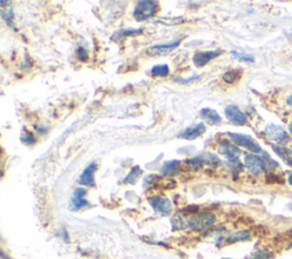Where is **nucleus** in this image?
<instances>
[{"mask_svg":"<svg viewBox=\"0 0 292 259\" xmlns=\"http://www.w3.org/2000/svg\"><path fill=\"white\" fill-rule=\"evenodd\" d=\"M75 55H77V58L79 61L81 62H87L89 58V54H88V51L86 50L85 47H78L77 51H75Z\"/></svg>","mask_w":292,"mask_h":259,"instance_id":"obj_26","label":"nucleus"},{"mask_svg":"<svg viewBox=\"0 0 292 259\" xmlns=\"http://www.w3.org/2000/svg\"><path fill=\"white\" fill-rule=\"evenodd\" d=\"M158 3L151 0H142L136 3V7L134 9V17L138 22L147 21L151 17H153L157 13Z\"/></svg>","mask_w":292,"mask_h":259,"instance_id":"obj_2","label":"nucleus"},{"mask_svg":"<svg viewBox=\"0 0 292 259\" xmlns=\"http://www.w3.org/2000/svg\"><path fill=\"white\" fill-rule=\"evenodd\" d=\"M200 115L201 118H203L211 126L219 125V123L222 122V117L219 115L217 111L214 110V108L203 107L202 110L200 111Z\"/></svg>","mask_w":292,"mask_h":259,"instance_id":"obj_14","label":"nucleus"},{"mask_svg":"<svg viewBox=\"0 0 292 259\" xmlns=\"http://www.w3.org/2000/svg\"><path fill=\"white\" fill-rule=\"evenodd\" d=\"M96 170H97V163L96 162L89 163L88 166L83 169L81 175L79 176L78 183L82 186H94L95 185V172H96Z\"/></svg>","mask_w":292,"mask_h":259,"instance_id":"obj_12","label":"nucleus"},{"mask_svg":"<svg viewBox=\"0 0 292 259\" xmlns=\"http://www.w3.org/2000/svg\"><path fill=\"white\" fill-rule=\"evenodd\" d=\"M266 182L268 184H275V185H281L284 183V178L275 172H269L266 175Z\"/></svg>","mask_w":292,"mask_h":259,"instance_id":"obj_25","label":"nucleus"},{"mask_svg":"<svg viewBox=\"0 0 292 259\" xmlns=\"http://www.w3.org/2000/svg\"><path fill=\"white\" fill-rule=\"evenodd\" d=\"M169 66L167 64H159L151 69V76L153 78H165L169 74Z\"/></svg>","mask_w":292,"mask_h":259,"instance_id":"obj_21","label":"nucleus"},{"mask_svg":"<svg viewBox=\"0 0 292 259\" xmlns=\"http://www.w3.org/2000/svg\"><path fill=\"white\" fill-rule=\"evenodd\" d=\"M223 52V51H204V52H196L194 55H193V63H194L195 66L202 67L207 65L208 63L211 62L212 59L217 58L219 55Z\"/></svg>","mask_w":292,"mask_h":259,"instance_id":"obj_10","label":"nucleus"},{"mask_svg":"<svg viewBox=\"0 0 292 259\" xmlns=\"http://www.w3.org/2000/svg\"><path fill=\"white\" fill-rule=\"evenodd\" d=\"M180 166L181 164L179 160L166 161L161 169L162 175L167 176V177H174V176H176L180 172Z\"/></svg>","mask_w":292,"mask_h":259,"instance_id":"obj_15","label":"nucleus"},{"mask_svg":"<svg viewBox=\"0 0 292 259\" xmlns=\"http://www.w3.org/2000/svg\"><path fill=\"white\" fill-rule=\"evenodd\" d=\"M204 133H206V126L201 122V123H196V125L194 126L188 127V128L183 130L179 135H178V137L183 138V140L193 141V140H196V138H199L200 136H202Z\"/></svg>","mask_w":292,"mask_h":259,"instance_id":"obj_13","label":"nucleus"},{"mask_svg":"<svg viewBox=\"0 0 292 259\" xmlns=\"http://www.w3.org/2000/svg\"><path fill=\"white\" fill-rule=\"evenodd\" d=\"M272 149L284 162L292 167V150L283 145H272Z\"/></svg>","mask_w":292,"mask_h":259,"instance_id":"obj_16","label":"nucleus"},{"mask_svg":"<svg viewBox=\"0 0 292 259\" xmlns=\"http://www.w3.org/2000/svg\"><path fill=\"white\" fill-rule=\"evenodd\" d=\"M251 238V234H250L249 231H238L235 232V233L231 234L225 239L226 245H232V243L236 242H242V241H248Z\"/></svg>","mask_w":292,"mask_h":259,"instance_id":"obj_18","label":"nucleus"},{"mask_svg":"<svg viewBox=\"0 0 292 259\" xmlns=\"http://www.w3.org/2000/svg\"><path fill=\"white\" fill-rule=\"evenodd\" d=\"M36 130L39 134H45L47 131V128L45 126H36Z\"/></svg>","mask_w":292,"mask_h":259,"instance_id":"obj_30","label":"nucleus"},{"mask_svg":"<svg viewBox=\"0 0 292 259\" xmlns=\"http://www.w3.org/2000/svg\"><path fill=\"white\" fill-rule=\"evenodd\" d=\"M56 235H58V238L62 239L63 241H65L66 243H69V242H70V236H69V233H67L66 228L60 227L59 230H58V232H56Z\"/></svg>","mask_w":292,"mask_h":259,"instance_id":"obj_28","label":"nucleus"},{"mask_svg":"<svg viewBox=\"0 0 292 259\" xmlns=\"http://www.w3.org/2000/svg\"><path fill=\"white\" fill-rule=\"evenodd\" d=\"M288 182H289V184L292 186V174L289 176V178H288Z\"/></svg>","mask_w":292,"mask_h":259,"instance_id":"obj_32","label":"nucleus"},{"mask_svg":"<svg viewBox=\"0 0 292 259\" xmlns=\"http://www.w3.org/2000/svg\"><path fill=\"white\" fill-rule=\"evenodd\" d=\"M218 153L226 157L229 160L230 163L236 164L238 162V155H240V150L237 149L236 145L232 144V143L223 141L218 148Z\"/></svg>","mask_w":292,"mask_h":259,"instance_id":"obj_6","label":"nucleus"},{"mask_svg":"<svg viewBox=\"0 0 292 259\" xmlns=\"http://www.w3.org/2000/svg\"><path fill=\"white\" fill-rule=\"evenodd\" d=\"M21 141L23 142L24 144L32 145L36 143V137H35V135L31 133V131H25V133H23V135L21 136Z\"/></svg>","mask_w":292,"mask_h":259,"instance_id":"obj_27","label":"nucleus"},{"mask_svg":"<svg viewBox=\"0 0 292 259\" xmlns=\"http://www.w3.org/2000/svg\"><path fill=\"white\" fill-rule=\"evenodd\" d=\"M86 189H82V187L75 189L70 200V210H72V211H78V210L89 206V202L86 199Z\"/></svg>","mask_w":292,"mask_h":259,"instance_id":"obj_9","label":"nucleus"},{"mask_svg":"<svg viewBox=\"0 0 292 259\" xmlns=\"http://www.w3.org/2000/svg\"><path fill=\"white\" fill-rule=\"evenodd\" d=\"M265 134L269 138V140L274 141L278 143L279 145H282L284 143H287L289 140V136H288L287 131L284 130L282 127L276 126L274 123H269L265 128Z\"/></svg>","mask_w":292,"mask_h":259,"instance_id":"obj_7","label":"nucleus"},{"mask_svg":"<svg viewBox=\"0 0 292 259\" xmlns=\"http://www.w3.org/2000/svg\"><path fill=\"white\" fill-rule=\"evenodd\" d=\"M272 256L273 254L271 250L266 249V248H260V249L256 250L248 259H271Z\"/></svg>","mask_w":292,"mask_h":259,"instance_id":"obj_22","label":"nucleus"},{"mask_svg":"<svg viewBox=\"0 0 292 259\" xmlns=\"http://www.w3.org/2000/svg\"><path fill=\"white\" fill-rule=\"evenodd\" d=\"M242 76H243V71H242L241 69L229 70L224 73L223 80L224 82H226V84L229 85H234L241 80Z\"/></svg>","mask_w":292,"mask_h":259,"instance_id":"obj_17","label":"nucleus"},{"mask_svg":"<svg viewBox=\"0 0 292 259\" xmlns=\"http://www.w3.org/2000/svg\"><path fill=\"white\" fill-rule=\"evenodd\" d=\"M217 217L211 211H201L189 217H185V215L177 213L173 217L172 225L173 230L181 231L191 228L193 231H202L208 227H211L216 223Z\"/></svg>","mask_w":292,"mask_h":259,"instance_id":"obj_1","label":"nucleus"},{"mask_svg":"<svg viewBox=\"0 0 292 259\" xmlns=\"http://www.w3.org/2000/svg\"><path fill=\"white\" fill-rule=\"evenodd\" d=\"M244 166L251 174L259 176L266 171V162L263 157L257 155H246L244 156Z\"/></svg>","mask_w":292,"mask_h":259,"instance_id":"obj_4","label":"nucleus"},{"mask_svg":"<svg viewBox=\"0 0 292 259\" xmlns=\"http://www.w3.org/2000/svg\"><path fill=\"white\" fill-rule=\"evenodd\" d=\"M180 43H181V39H178V40L170 41V43H167V44L154 45V46L150 47L149 50L146 51V54L150 56H159V55L168 54V52L176 50V48L180 45Z\"/></svg>","mask_w":292,"mask_h":259,"instance_id":"obj_11","label":"nucleus"},{"mask_svg":"<svg viewBox=\"0 0 292 259\" xmlns=\"http://www.w3.org/2000/svg\"><path fill=\"white\" fill-rule=\"evenodd\" d=\"M1 17H2L3 21H6L7 25L14 28V13H13L12 8H8L7 10L2 9L1 10Z\"/></svg>","mask_w":292,"mask_h":259,"instance_id":"obj_24","label":"nucleus"},{"mask_svg":"<svg viewBox=\"0 0 292 259\" xmlns=\"http://www.w3.org/2000/svg\"><path fill=\"white\" fill-rule=\"evenodd\" d=\"M224 259H232V258H224Z\"/></svg>","mask_w":292,"mask_h":259,"instance_id":"obj_34","label":"nucleus"},{"mask_svg":"<svg viewBox=\"0 0 292 259\" xmlns=\"http://www.w3.org/2000/svg\"><path fill=\"white\" fill-rule=\"evenodd\" d=\"M149 204L153 208L155 212L160 213L161 216H168L173 211V205L169 199L160 195H155L149 199Z\"/></svg>","mask_w":292,"mask_h":259,"instance_id":"obj_5","label":"nucleus"},{"mask_svg":"<svg viewBox=\"0 0 292 259\" xmlns=\"http://www.w3.org/2000/svg\"><path fill=\"white\" fill-rule=\"evenodd\" d=\"M142 172H143V170L140 169L139 166H134L130 169L129 174L126 176V178H124L123 183L124 184H130V185H134V184L137 182L139 176L142 175Z\"/></svg>","mask_w":292,"mask_h":259,"instance_id":"obj_20","label":"nucleus"},{"mask_svg":"<svg viewBox=\"0 0 292 259\" xmlns=\"http://www.w3.org/2000/svg\"><path fill=\"white\" fill-rule=\"evenodd\" d=\"M199 78H201V76H193V77H191V78H186V79L176 78V81H177V82H180V84H183V85H187V84H189V82L198 80Z\"/></svg>","mask_w":292,"mask_h":259,"instance_id":"obj_29","label":"nucleus"},{"mask_svg":"<svg viewBox=\"0 0 292 259\" xmlns=\"http://www.w3.org/2000/svg\"><path fill=\"white\" fill-rule=\"evenodd\" d=\"M225 115L230 122L235 126H244L248 122L244 112H242L236 105H229L225 108Z\"/></svg>","mask_w":292,"mask_h":259,"instance_id":"obj_8","label":"nucleus"},{"mask_svg":"<svg viewBox=\"0 0 292 259\" xmlns=\"http://www.w3.org/2000/svg\"><path fill=\"white\" fill-rule=\"evenodd\" d=\"M287 103H288V105H290V106H292V95L288 97V99H287Z\"/></svg>","mask_w":292,"mask_h":259,"instance_id":"obj_31","label":"nucleus"},{"mask_svg":"<svg viewBox=\"0 0 292 259\" xmlns=\"http://www.w3.org/2000/svg\"><path fill=\"white\" fill-rule=\"evenodd\" d=\"M289 131H290V134H291V136H292V121L290 122V125H289Z\"/></svg>","mask_w":292,"mask_h":259,"instance_id":"obj_33","label":"nucleus"},{"mask_svg":"<svg viewBox=\"0 0 292 259\" xmlns=\"http://www.w3.org/2000/svg\"><path fill=\"white\" fill-rule=\"evenodd\" d=\"M144 31V30L140 29H124V30H120V31H117L115 35L111 37L112 41H120L127 37L130 36H136V35H140Z\"/></svg>","mask_w":292,"mask_h":259,"instance_id":"obj_19","label":"nucleus"},{"mask_svg":"<svg viewBox=\"0 0 292 259\" xmlns=\"http://www.w3.org/2000/svg\"><path fill=\"white\" fill-rule=\"evenodd\" d=\"M227 134H229L231 140L235 143V145L236 146H241V148L252 152L253 155L263 152L260 145L258 144V143L253 140L251 136H248V135H243V134H238V133H227Z\"/></svg>","mask_w":292,"mask_h":259,"instance_id":"obj_3","label":"nucleus"},{"mask_svg":"<svg viewBox=\"0 0 292 259\" xmlns=\"http://www.w3.org/2000/svg\"><path fill=\"white\" fill-rule=\"evenodd\" d=\"M231 54L234 58H236L237 61H242V62H248V63H252L255 62V57L251 55H248V54H244V52H237V51H232L231 52Z\"/></svg>","mask_w":292,"mask_h":259,"instance_id":"obj_23","label":"nucleus"}]
</instances>
